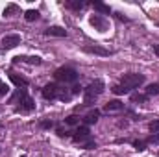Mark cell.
<instances>
[{"label":"cell","instance_id":"cell-1","mask_svg":"<svg viewBox=\"0 0 159 157\" xmlns=\"http://www.w3.org/2000/svg\"><path fill=\"white\" fill-rule=\"evenodd\" d=\"M43 96L46 100H61V102H69L72 98V92H69L63 85H57V83H48L43 87Z\"/></svg>","mask_w":159,"mask_h":157},{"label":"cell","instance_id":"cell-2","mask_svg":"<svg viewBox=\"0 0 159 157\" xmlns=\"http://www.w3.org/2000/svg\"><path fill=\"white\" fill-rule=\"evenodd\" d=\"M106 91V83L102 79H94L91 81L85 89H83V94H85V105H93L96 102V98Z\"/></svg>","mask_w":159,"mask_h":157},{"label":"cell","instance_id":"cell-3","mask_svg":"<svg viewBox=\"0 0 159 157\" xmlns=\"http://www.w3.org/2000/svg\"><path fill=\"white\" fill-rule=\"evenodd\" d=\"M54 78L57 81H61V83H76L80 76L72 67H61L54 72Z\"/></svg>","mask_w":159,"mask_h":157},{"label":"cell","instance_id":"cell-4","mask_svg":"<svg viewBox=\"0 0 159 157\" xmlns=\"http://www.w3.org/2000/svg\"><path fill=\"white\" fill-rule=\"evenodd\" d=\"M144 83V76L143 74H126L122 81H120V85L122 87H126L128 91H131V89H137V87H141Z\"/></svg>","mask_w":159,"mask_h":157},{"label":"cell","instance_id":"cell-5","mask_svg":"<svg viewBox=\"0 0 159 157\" xmlns=\"http://www.w3.org/2000/svg\"><path fill=\"white\" fill-rule=\"evenodd\" d=\"M17 104H19V105H17V111H34V109H35V102L28 96V92H26Z\"/></svg>","mask_w":159,"mask_h":157},{"label":"cell","instance_id":"cell-6","mask_svg":"<svg viewBox=\"0 0 159 157\" xmlns=\"http://www.w3.org/2000/svg\"><path fill=\"white\" fill-rule=\"evenodd\" d=\"M17 44H20V35H17V34H9V35L2 37V46H4V50H11V48H15Z\"/></svg>","mask_w":159,"mask_h":157},{"label":"cell","instance_id":"cell-7","mask_svg":"<svg viewBox=\"0 0 159 157\" xmlns=\"http://www.w3.org/2000/svg\"><path fill=\"white\" fill-rule=\"evenodd\" d=\"M87 139H91V135H89V128H87V126L78 128V129L74 131V135H72V141H74V142H80V144H83Z\"/></svg>","mask_w":159,"mask_h":157},{"label":"cell","instance_id":"cell-8","mask_svg":"<svg viewBox=\"0 0 159 157\" xmlns=\"http://www.w3.org/2000/svg\"><path fill=\"white\" fill-rule=\"evenodd\" d=\"M89 22H91L96 30H100V32H106V30H107V20H106V17H102V15H91Z\"/></svg>","mask_w":159,"mask_h":157},{"label":"cell","instance_id":"cell-9","mask_svg":"<svg viewBox=\"0 0 159 157\" xmlns=\"http://www.w3.org/2000/svg\"><path fill=\"white\" fill-rule=\"evenodd\" d=\"M87 54H94V56H104V57H107V56H111V50H107V48H104V46H85L83 48Z\"/></svg>","mask_w":159,"mask_h":157},{"label":"cell","instance_id":"cell-10","mask_svg":"<svg viewBox=\"0 0 159 157\" xmlns=\"http://www.w3.org/2000/svg\"><path fill=\"white\" fill-rule=\"evenodd\" d=\"M44 35L48 37H67V30L61 26H50L48 30H44Z\"/></svg>","mask_w":159,"mask_h":157},{"label":"cell","instance_id":"cell-11","mask_svg":"<svg viewBox=\"0 0 159 157\" xmlns=\"http://www.w3.org/2000/svg\"><path fill=\"white\" fill-rule=\"evenodd\" d=\"M124 109V104L120 102V100H111V102H107L106 105H104V111L106 113H119Z\"/></svg>","mask_w":159,"mask_h":157},{"label":"cell","instance_id":"cell-12","mask_svg":"<svg viewBox=\"0 0 159 157\" xmlns=\"http://www.w3.org/2000/svg\"><path fill=\"white\" fill-rule=\"evenodd\" d=\"M20 61L30 63V65H41V57H37V56H17V57H13V63H20Z\"/></svg>","mask_w":159,"mask_h":157},{"label":"cell","instance_id":"cell-13","mask_svg":"<svg viewBox=\"0 0 159 157\" xmlns=\"http://www.w3.org/2000/svg\"><path fill=\"white\" fill-rule=\"evenodd\" d=\"M9 79H11L19 89H20V87H28V79H24L22 76H19V74H13V72H11V74H9Z\"/></svg>","mask_w":159,"mask_h":157},{"label":"cell","instance_id":"cell-14","mask_svg":"<svg viewBox=\"0 0 159 157\" xmlns=\"http://www.w3.org/2000/svg\"><path fill=\"white\" fill-rule=\"evenodd\" d=\"M98 117H100V111H98V109H93V111H89V113L85 115L83 122H85V124H94V122L98 120Z\"/></svg>","mask_w":159,"mask_h":157},{"label":"cell","instance_id":"cell-15","mask_svg":"<svg viewBox=\"0 0 159 157\" xmlns=\"http://www.w3.org/2000/svg\"><path fill=\"white\" fill-rule=\"evenodd\" d=\"M93 7H94L96 11L104 13V15H109V13H111V7H109V6H106L104 2H93Z\"/></svg>","mask_w":159,"mask_h":157},{"label":"cell","instance_id":"cell-16","mask_svg":"<svg viewBox=\"0 0 159 157\" xmlns=\"http://www.w3.org/2000/svg\"><path fill=\"white\" fill-rule=\"evenodd\" d=\"M65 6L70 7V9H81V7L85 6V2H81V0H67Z\"/></svg>","mask_w":159,"mask_h":157},{"label":"cell","instance_id":"cell-17","mask_svg":"<svg viewBox=\"0 0 159 157\" xmlns=\"http://www.w3.org/2000/svg\"><path fill=\"white\" fill-rule=\"evenodd\" d=\"M15 13H19V6H17V4H9V6H6V9H4V17H11V15H15Z\"/></svg>","mask_w":159,"mask_h":157},{"label":"cell","instance_id":"cell-18","mask_svg":"<svg viewBox=\"0 0 159 157\" xmlns=\"http://www.w3.org/2000/svg\"><path fill=\"white\" fill-rule=\"evenodd\" d=\"M24 19H26L28 22H34V20L39 19V11H37V9H28L26 15H24Z\"/></svg>","mask_w":159,"mask_h":157},{"label":"cell","instance_id":"cell-19","mask_svg":"<svg viewBox=\"0 0 159 157\" xmlns=\"http://www.w3.org/2000/svg\"><path fill=\"white\" fill-rule=\"evenodd\" d=\"M159 94V83H150L146 87V96H156Z\"/></svg>","mask_w":159,"mask_h":157},{"label":"cell","instance_id":"cell-20","mask_svg":"<svg viewBox=\"0 0 159 157\" xmlns=\"http://www.w3.org/2000/svg\"><path fill=\"white\" fill-rule=\"evenodd\" d=\"M146 100H148L146 94H139V92H133V94H131V102H133V104H143V102H146Z\"/></svg>","mask_w":159,"mask_h":157},{"label":"cell","instance_id":"cell-21","mask_svg":"<svg viewBox=\"0 0 159 157\" xmlns=\"http://www.w3.org/2000/svg\"><path fill=\"white\" fill-rule=\"evenodd\" d=\"M65 124H67V126H78L80 124V117L78 115H70V117L65 118Z\"/></svg>","mask_w":159,"mask_h":157},{"label":"cell","instance_id":"cell-22","mask_svg":"<svg viewBox=\"0 0 159 157\" xmlns=\"http://www.w3.org/2000/svg\"><path fill=\"white\" fill-rule=\"evenodd\" d=\"M133 148L137 152H143V150H146V142L144 141H133Z\"/></svg>","mask_w":159,"mask_h":157},{"label":"cell","instance_id":"cell-23","mask_svg":"<svg viewBox=\"0 0 159 157\" xmlns=\"http://www.w3.org/2000/svg\"><path fill=\"white\" fill-rule=\"evenodd\" d=\"M111 91H113V92H115V94H128V92H129V91H128V89H126V87H122V85H115V87H113V89H111Z\"/></svg>","mask_w":159,"mask_h":157},{"label":"cell","instance_id":"cell-24","mask_svg":"<svg viewBox=\"0 0 159 157\" xmlns=\"http://www.w3.org/2000/svg\"><path fill=\"white\" fill-rule=\"evenodd\" d=\"M83 148H85V150H93V148H96V142H94L93 139H87V141L83 142Z\"/></svg>","mask_w":159,"mask_h":157},{"label":"cell","instance_id":"cell-25","mask_svg":"<svg viewBox=\"0 0 159 157\" xmlns=\"http://www.w3.org/2000/svg\"><path fill=\"white\" fill-rule=\"evenodd\" d=\"M148 128H150V131H156V133H157L159 131V120H152Z\"/></svg>","mask_w":159,"mask_h":157},{"label":"cell","instance_id":"cell-26","mask_svg":"<svg viewBox=\"0 0 159 157\" xmlns=\"http://www.w3.org/2000/svg\"><path fill=\"white\" fill-rule=\"evenodd\" d=\"M9 92V87L6 85V83H0V96H4V94H7Z\"/></svg>","mask_w":159,"mask_h":157},{"label":"cell","instance_id":"cell-27","mask_svg":"<svg viewBox=\"0 0 159 157\" xmlns=\"http://www.w3.org/2000/svg\"><path fill=\"white\" fill-rule=\"evenodd\" d=\"M41 128H46V129H48V128H54V122H52V120H43V122H41Z\"/></svg>","mask_w":159,"mask_h":157},{"label":"cell","instance_id":"cell-28","mask_svg":"<svg viewBox=\"0 0 159 157\" xmlns=\"http://www.w3.org/2000/svg\"><path fill=\"white\" fill-rule=\"evenodd\" d=\"M81 91H83V89H81V87H80V85H74V87H72V89H70V92H72V94H80V92H81Z\"/></svg>","mask_w":159,"mask_h":157},{"label":"cell","instance_id":"cell-29","mask_svg":"<svg viewBox=\"0 0 159 157\" xmlns=\"http://www.w3.org/2000/svg\"><path fill=\"white\" fill-rule=\"evenodd\" d=\"M57 135H59V137H67V135H70V133H69V131H65L63 128H57Z\"/></svg>","mask_w":159,"mask_h":157},{"label":"cell","instance_id":"cell-30","mask_svg":"<svg viewBox=\"0 0 159 157\" xmlns=\"http://www.w3.org/2000/svg\"><path fill=\"white\" fill-rule=\"evenodd\" d=\"M144 142H159V135H152V137H148V141H144Z\"/></svg>","mask_w":159,"mask_h":157},{"label":"cell","instance_id":"cell-31","mask_svg":"<svg viewBox=\"0 0 159 157\" xmlns=\"http://www.w3.org/2000/svg\"><path fill=\"white\" fill-rule=\"evenodd\" d=\"M154 50H156V54L159 56V44H156V46H154Z\"/></svg>","mask_w":159,"mask_h":157},{"label":"cell","instance_id":"cell-32","mask_svg":"<svg viewBox=\"0 0 159 157\" xmlns=\"http://www.w3.org/2000/svg\"><path fill=\"white\" fill-rule=\"evenodd\" d=\"M0 83H2V81H0Z\"/></svg>","mask_w":159,"mask_h":157}]
</instances>
